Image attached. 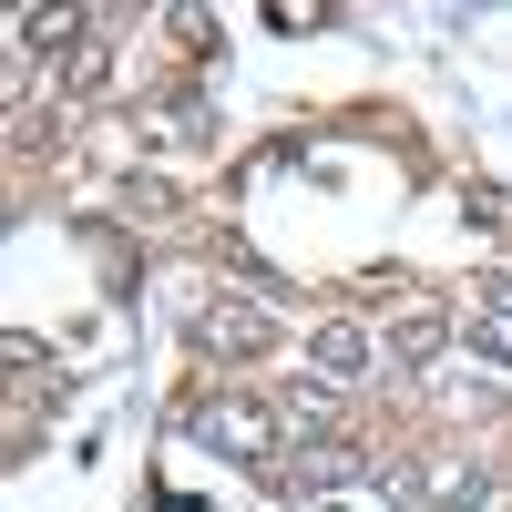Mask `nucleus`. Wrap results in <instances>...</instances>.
<instances>
[{"label":"nucleus","instance_id":"1","mask_svg":"<svg viewBox=\"0 0 512 512\" xmlns=\"http://www.w3.org/2000/svg\"><path fill=\"white\" fill-rule=\"evenodd\" d=\"M185 420H195V441H205V451L246 461V472H277V431H287V420H277L267 400H246V390H216V400H195Z\"/></svg>","mask_w":512,"mask_h":512},{"label":"nucleus","instance_id":"2","mask_svg":"<svg viewBox=\"0 0 512 512\" xmlns=\"http://www.w3.org/2000/svg\"><path fill=\"white\" fill-rule=\"evenodd\" d=\"M390 492H400V512H472L492 492V472L472 451H431V461H390Z\"/></svg>","mask_w":512,"mask_h":512},{"label":"nucleus","instance_id":"3","mask_svg":"<svg viewBox=\"0 0 512 512\" xmlns=\"http://www.w3.org/2000/svg\"><path fill=\"white\" fill-rule=\"evenodd\" d=\"M185 338H195L205 359H267V349H277V318H267V308H246V297H216V308H195Z\"/></svg>","mask_w":512,"mask_h":512},{"label":"nucleus","instance_id":"4","mask_svg":"<svg viewBox=\"0 0 512 512\" xmlns=\"http://www.w3.org/2000/svg\"><path fill=\"white\" fill-rule=\"evenodd\" d=\"M308 369L328 379V390H359V379L379 369V338H369V318H318V338H308Z\"/></svg>","mask_w":512,"mask_h":512},{"label":"nucleus","instance_id":"5","mask_svg":"<svg viewBox=\"0 0 512 512\" xmlns=\"http://www.w3.org/2000/svg\"><path fill=\"white\" fill-rule=\"evenodd\" d=\"M349 472H359V451H349V441H308V451H287V461H277V492H287V502H308V492L349 482Z\"/></svg>","mask_w":512,"mask_h":512},{"label":"nucleus","instance_id":"6","mask_svg":"<svg viewBox=\"0 0 512 512\" xmlns=\"http://www.w3.org/2000/svg\"><path fill=\"white\" fill-rule=\"evenodd\" d=\"M287 431H318V441H338V390H328V379H308V390H287Z\"/></svg>","mask_w":512,"mask_h":512},{"label":"nucleus","instance_id":"7","mask_svg":"<svg viewBox=\"0 0 512 512\" xmlns=\"http://www.w3.org/2000/svg\"><path fill=\"white\" fill-rule=\"evenodd\" d=\"M62 72H72V93H103V82H113V41H103V21H93V41H82Z\"/></svg>","mask_w":512,"mask_h":512},{"label":"nucleus","instance_id":"8","mask_svg":"<svg viewBox=\"0 0 512 512\" xmlns=\"http://www.w3.org/2000/svg\"><path fill=\"white\" fill-rule=\"evenodd\" d=\"M441 338H451V328H441L431 308H410V318L390 328V349H400V359H431V349H441Z\"/></svg>","mask_w":512,"mask_h":512},{"label":"nucleus","instance_id":"9","mask_svg":"<svg viewBox=\"0 0 512 512\" xmlns=\"http://www.w3.org/2000/svg\"><path fill=\"white\" fill-rule=\"evenodd\" d=\"M267 21H277V31H328L338 11H318V0H277V11H267Z\"/></svg>","mask_w":512,"mask_h":512},{"label":"nucleus","instance_id":"10","mask_svg":"<svg viewBox=\"0 0 512 512\" xmlns=\"http://www.w3.org/2000/svg\"><path fill=\"white\" fill-rule=\"evenodd\" d=\"M472 349H482V359H502V369H512V318H482V328H472Z\"/></svg>","mask_w":512,"mask_h":512},{"label":"nucleus","instance_id":"11","mask_svg":"<svg viewBox=\"0 0 512 512\" xmlns=\"http://www.w3.org/2000/svg\"><path fill=\"white\" fill-rule=\"evenodd\" d=\"M482 318H512V277H482Z\"/></svg>","mask_w":512,"mask_h":512}]
</instances>
